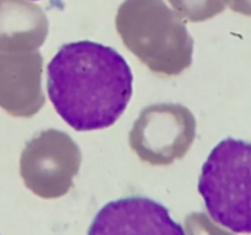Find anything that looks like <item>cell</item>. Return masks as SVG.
Returning <instances> with one entry per match:
<instances>
[{"label": "cell", "instance_id": "1", "mask_svg": "<svg viewBox=\"0 0 251 235\" xmlns=\"http://www.w3.org/2000/svg\"><path fill=\"white\" fill-rule=\"evenodd\" d=\"M48 94L76 131L107 129L126 109L132 72L122 54L92 41L64 44L48 64Z\"/></svg>", "mask_w": 251, "mask_h": 235}, {"label": "cell", "instance_id": "5", "mask_svg": "<svg viewBox=\"0 0 251 235\" xmlns=\"http://www.w3.org/2000/svg\"><path fill=\"white\" fill-rule=\"evenodd\" d=\"M81 164V152L68 134L44 130L25 147L21 175L27 188L42 198H58L73 188Z\"/></svg>", "mask_w": 251, "mask_h": 235}, {"label": "cell", "instance_id": "8", "mask_svg": "<svg viewBox=\"0 0 251 235\" xmlns=\"http://www.w3.org/2000/svg\"><path fill=\"white\" fill-rule=\"evenodd\" d=\"M223 1L234 12L251 16V0H223Z\"/></svg>", "mask_w": 251, "mask_h": 235}, {"label": "cell", "instance_id": "4", "mask_svg": "<svg viewBox=\"0 0 251 235\" xmlns=\"http://www.w3.org/2000/svg\"><path fill=\"white\" fill-rule=\"evenodd\" d=\"M195 131V117L188 108L161 103L142 110L132 125L129 142L141 161L168 165L188 153Z\"/></svg>", "mask_w": 251, "mask_h": 235}, {"label": "cell", "instance_id": "2", "mask_svg": "<svg viewBox=\"0 0 251 235\" xmlns=\"http://www.w3.org/2000/svg\"><path fill=\"white\" fill-rule=\"evenodd\" d=\"M115 26L125 47L152 72L176 76L193 63L194 41L185 22L163 0H125Z\"/></svg>", "mask_w": 251, "mask_h": 235}, {"label": "cell", "instance_id": "3", "mask_svg": "<svg viewBox=\"0 0 251 235\" xmlns=\"http://www.w3.org/2000/svg\"><path fill=\"white\" fill-rule=\"evenodd\" d=\"M199 192L216 223L251 233V142L227 137L202 165Z\"/></svg>", "mask_w": 251, "mask_h": 235}, {"label": "cell", "instance_id": "7", "mask_svg": "<svg viewBox=\"0 0 251 235\" xmlns=\"http://www.w3.org/2000/svg\"><path fill=\"white\" fill-rule=\"evenodd\" d=\"M172 6L184 19L201 22L225 11L223 0H169Z\"/></svg>", "mask_w": 251, "mask_h": 235}, {"label": "cell", "instance_id": "6", "mask_svg": "<svg viewBox=\"0 0 251 235\" xmlns=\"http://www.w3.org/2000/svg\"><path fill=\"white\" fill-rule=\"evenodd\" d=\"M88 234L184 235L185 230L163 205L136 196L107 203L96 214Z\"/></svg>", "mask_w": 251, "mask_h": 235}]
</instances>
